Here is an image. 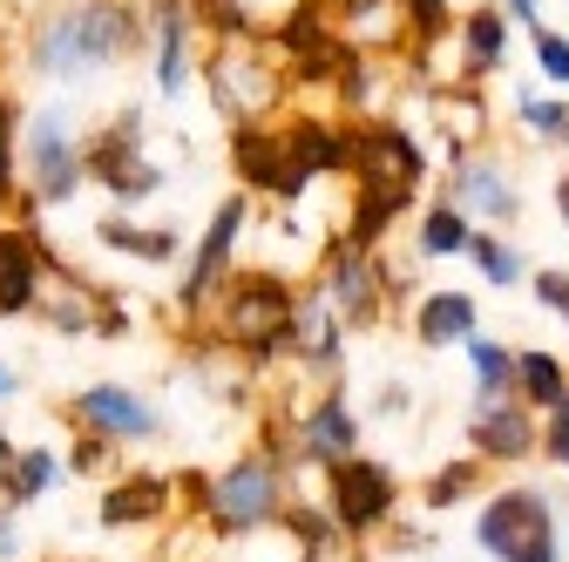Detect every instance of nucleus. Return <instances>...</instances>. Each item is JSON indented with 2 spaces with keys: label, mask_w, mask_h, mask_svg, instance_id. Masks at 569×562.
<instances>
[{
  "label": "nucleus",
  "mask_w": 569,
  "mask_h": 562,
  "mask_svg": "<svg viewBox=\"0 0 569 562\" xmlns=\"http://www.w3.org/2000/svg\"><path fill=\"white\" fill-rule=\"evenodd\" d=\"M468 535H475V549H481L488 562H562V555H569L556 495H549V488H536V481H502V488H488Z\"/></svg>",
  "instance_id": "obj_4"
},
{
  "label": "nucleus",
  "mask_w": 569,
  "mask_h": 562,
  "mask_svg": "<svg viewBox=\"0 0 569 562\" xmlns=\"http://www.w3.org/2000/svg\"><path fill=\"white\" fill-rule=\"evenodd\" d=\"M14 393H21V367H14V360H0V413L14 407Z\"/></svg>",
  "instance_id": "obj_41"
},
{
  "label": "nucleus",
  "mask_w": 569,
  "mask_h": 562,
  "mask_svg": "<svg viewBox=\"0 0 569 562\" xmlns=\"http://www.w3.org/2000/svg\"><path fill=\"white\" fill-rule=\"evenodd\" d=\"M210 102L218 116L238 122H271V102L284 96V68L258 54V41H231V48H210Z\"/></svg>",
  "instance_id": "obj_11"
},
{
  "label": "nucleus",
  "mask_w": 569,
  "mask_h": 562,
  "mask_svg": "<svg viewBox=\"0 0 569 562\" xmlns=\"http://www.w3.org/2000/svg\"><path fill=\"white\" fill-rule=\"evenodd\" d=\"M284 434H292V461L299 468H332L346 454H360V407H352L346 380H332L312 400H299L292 420H284Z\"/></svg>",
  "instance_id": "obj_14"
},
{
  "label": "nucleus",
  "mask_w": 569,
  "mask_h": 562,
  "mask_svg": "<svg viewBox=\"0 0 569 562\" xmlns=\"http://www.w3.org/2000/svg\"><path fill=\"white\" fill-rule=\"evenodd\" d=\"M529 285H536V305L569 325V271H549V264H542V271H529Z\"/></svg>",
  "instance_id": "obj_38"
},
{
  "label": "nucleus",
  "mask_w": 569,
  "mask_h": 562,
  "mask_svg": "<svg viewBox=\"0 0 569 562\" xmlns=\"http://www.w3.org/2000/svg\"><path fill=\"white\" fill-rule=\"evenodd\" d=\"M306 468L292 461V434H284V420H264V441L231 454L218 474H197L183 468L177 474V502L183 515H197L210 535L224 542H251V535H271L278 515L292 509V481Z\"/></svg>",
  "instance_id": "obj_1"
},
{
  "label": "nucleus",
  "mask_w": 569,
  "mask_h": 562,
  "mask_svg": "<svg viewBox=\"0 0 569 562\" xmlns=\"http://www.w3.org/2000/svg\"><path fill=\"white\" fill-rule=\"evenodd\" d=\"M461 434H468V448H475L481 468H522L536 454V413L516 393H475Z\"/></svg>",
  "instance_id": "obj_18"
},
{
  "label": "nucleus",
  "mask_w": 569,
  "mask_h": 562,
  "mask_svg": "<svg viewBox=\"0 0 569 562\" xmlns=\"http://www.w3.org/2000/svg\"><path fill=\"white\" fill-rule=\"evenodd\" d=\"M529 41H536V76H542V82L562 96V89H569V34H556V28H536Z\"/></svg>",
  "instance_id": "obj_37"
},
{
  "label": "nucleus",
  "mask_w": 569,
  "mask_h": 562,
  "mask_svg": "<svg viewBox=\"0 0 569 562\" xmlns=\"http://www.w3.org/2000/svg\"><path fill=\"white\" fill-rule=\"evenodd\" d=\"M116 454L122 448H109L102 434H68V448H61V474H76V481H109L116 474Z\"/></svg>",
  "instance_id": "obj_34"
},
{
  "label": "nucleus",
  "mask_w": 569,
  "mask_h": 562,
  "mask_svg": "<svg viewBox=\"0 0 569 562\" xmlns=\"http://www.w3.org/2000/svg\"><path fill=\"white\" fill-rule=\"evenodd\" d=\"M61 258L48 251L41 231H21V224H0V319H34V299L48 285V271Z\"/></svg>",
  "instance_id": "obj_19"
},
{
  "label": "nucleus",
  "mask_w": 569,
  "mask_h": 562,
  "mask_svg": "<svg viewBox=\"0 0 569 562\" xmlns=\"http://www.w3.org/2000/svg\"><path fill=\"white\" fill-rule=\"evenodd\" d=\"M448 157H455L448 197L461 203V218H468L475 231H516L529 203H522L509 163H502V157H488V150H461V143H448Z\"/></svg>",
  "instance_id": "obj_15"
},
{
  "label": "nucleus",
  "mask_w": 569,
  "mask_h": 562,
  "mask_svg": "<svg viewBox=\"0 0 569 562\" xmlns=\"http://www.w3.org/2000/svg\"><path fill=\"white\" fill-rule=\"evenodd\" d=\"M278 529L299 542V562H326L332 549H346V542H339V529H332V515H326L319 502H299V495H292V509L278 515Z\"/></svg>",
  "instance_id": "obj_31"
},
{
  "label": "nucleus",
  "mask_w": 569,
  "mask_h": 562,
  "mask_svg": "<svg viewBox=\"0 0 569 562\" xmlns=\"http://www.w3.org/2000/svg\"><path fill=\"white\" fill-rule=\"evenodd\" d=\"M400 28L413 34V48H435L455 34V8L448 0H400Z\"/></svg>",
  "instance_id": "obj_35"
},
{
  "label": "nucleus",
  "mask_w": 569,
  "mask_h": 562,
  "mask_svg": "<svg viewBox=\"0 0 569 562\" xmlns=\"http://www.w3.org/2000/svg\"><path fill=\"white\" fill-rule=\"evenodd\" d=\"M177 515H183L177 474H163V468H116L96 495V529H109V535H150Z\"/></svg>",
  "instance_id": "obj_13"
},
{
  "label": "nucleus",
  "mask_w": 569,
  "mask_h": 562,
  "mask_svg": "<svg viewBox=\"0 0 569 562\" xmlns=\"http://www.w3.org/2000/svg\"><path fill=\"white\" fill-rule=\"evenodd\" d=\"M224 157H231V177L244 183V197H271V203H306V177L292 170V157H284V136L278 122H238L224 136Z\"/></svg>",
  "instance_id": "obj_17"
},
{
  "label": "nucleus",
  "mask_w": 569,
  "mask_h": 562,
  "mask_svg": "<svg viewBox=\"0 0 569 562\" xmlns=\"http://www.w3.org/2000/svg\"><path fill=\"white\" fill-rule=\"evenodd\" d=\"M516 122L536 136L542 150H569V102L549 89H516Z\"/></svg>",
  "instance_id": "obj_30"
},
{
  "label": "nucleus",
  "mask_w": 569,
  "mask_h": 562,
  "mask_svg": "<svg viewBox=\"0 0 569 562\" xmlns=\"http://www.w3.org/2000/svg\"><path fill=\"white\" fill-rule=\"evenodd\" d=\"M413 325V345H427V353H448V345H461L468 332H481V299L468 285H427L407 312Z\"/></svg>",
  "instance_id": "obj_20"
},
{
  "label": "nucleus",
  "mask_w": 569,
  "mask_h": 562,
  "mask_svg": "<svg viewBox=\"0 0 569 562\" xmlns=\"http://www.w3.org/2000/svg\"><path fill=\"white\" fill-rule=\"evenodd\" d=\"M0 562H28V529L14 509H0Z\"/></svg>",
  "instance_id": "obj_39"
},
{
  "label": "nucleus",
  "mask_w": 569,
  "mask_h": 562,
  "mask_svg": "<svg viewBox=\"0 0 569 562\" xmlns=\"http://www.w3.org/2000/svg\"><path fill=\"white\" fill-rule=\"evenodd\" d=\"M536 454L569 474V400H556L549 413H536Z\"/></svg>",
  "instance_id": "obj_36"
},
{
  "label": "nucleus",
  "mask_w": 569,
  "mask_h": 562,
  "mask_svg": "<svg viewBox=\"0 0 569 562\" xmlns=\"http://www.w3.org/2000/svg\"><path fill=\"white\" fill-rule=\"evenodd\" d=\"M82 129L68 102H41L21 116V203L28 210H61L82 197Z\"/></svg>",
  "instance_id": "obj_7"
},
{
  "label": "nucleus",
  "mask_w": 569,
  "mask_h": 562,
  "mask_svg": "<svg viewBox=\"0 0 569 562\" xmlns=\"http://www.w3.org/2000/svg\"><path fill=\"white\" fill-rule=\"evenodd\" d=\"M54 481H61V454L54 448H14V461H8V474H0V509H34V502H48L54 495Z\"/></svg>",
  "instance_id": "obj_24"
},
{
  "label": "nucleus",
  "mask_w": 569,
  "mask_h": 562,
  "mask_svg": "<svg viewBox=\"0 0 569 562\" xmlns=\"http://www.w3.org/2000/svg\"><path fill=\"white\" fill-rule=\"evenodd\" d=\"M468 353V373H475V393H516V345L495 339V332H468L461 339Z\"/></svg>",
  "instance_id": "obj_29"
},
{
  "label": "nucleus",
  "mask_w": 569,
  "mask_h": 562,
  "mask_svg": "<svg viewBox=\"0 0 569 562\" xmlns=\"http://www.w3.org/2000/svg\"><path fill=\"white\" fill-rule=\"evenodd\" d=\"M292 312H299V292L284 285L278 271H231L210 319H218V339L258 373L271 360H292Z\"/></svg>",
  "instance_id": "obj_3"
},
{
  "label": "nucleus",
  "mask_w": 569,
  "mask_h": 562,
  "mask_svg": "<svg viewBox=\"0 0 569 562\" xmlns=\"http://www.w3.org/2000/svg\"><path fill=\"white\" fill-rule=\"evenodd\" d=\"M495 8L509 14V28H522V34H536L542 28V0H495Z\"/></svg>",
  "instance_id": "obj_40"
},
{
  "label": "nucleus",
  "mask_w": 569,
  "mask_h": 562,
  "mask_svg": "<svg viewBox=\"0 0 569 562\" xmlns=\"http://www.w3.org/2000/svg\"><path fill=\"white\" fill-rule=\"evenodd\" d=\"M481 474H488V468H481L475 454H448L435 474L420 481V509H427V515H448V509H461L468 495H481Z\"/></svg>",
  "instance_id": "obj_28"
},
{
  "label": "nucleus",
  "mask_w": 569,
  "mask_h": 562,
  "mask_svg": "<svg viewBox=\"0 0 569 562\" xmlns=\"http://www.w3.org/2000/svg\"><path fill=\"white\" fill-rule=\"evenodd\" d=\"M34 562H82V555H34Z\"/></svg>",
  "instance_id": "obj_44"
},
{
  "label": "nucleus",
  "mask_w": 569,
  "mask_h": 562,
  "mask_svg": "<svg viewBox=\"0 0 569 562\" xmlns=\"http://www.w3.org/2000/svg\"><path fill=\"white\" fill-rule=\"evenodd\" d=\"M96 244L129 258V264H177L183 258V231L177 224H142V218H129V210L96 218Z\"/></svg>",
  "instance_id": "obj_23"
},
{
  "label": "nucleus",
  "mask_w": 569,
  "mask_h": 562,
  "mask_svg": "<svg viewBox=\"0 0 569 562\" xmlns=\"http://www.w3.org/2000/svg\"><path fill=\"white\" fill-rule=\"evenodd\" d=\"M244 231H251V197L238 190V197H224L218 210H210L197 251L183 258V278H177V312L183 319H210V305H218V292H224V278L238 271Z\"/></svg>",
  "instance_id": "obj_9"
},
{
  "label": "nucleus",
  "mask_w": 569,
  "mask_h": 562,
  "mask_svg": "<svg viewBox=\"0 0 569 562\" xmlns=\"http://www.w3.org/2000/svg\"><path fill=\"white\" fill-rule=\"evenodd\" d=\"M346 177H360V183H380V190H427V150H420V136L400 129V122H346Z\"/></svg>",
  "instance_id": "obj_12"
},
{
  "label": "nucleus",
  "mask_w": 569,
  "mask_h": 562,
  "mask_svg": "<svg viewBox=\"0 0 569 562\" xmlns=\"http://www.w3.org/2000/svg\"><path fill=\"white\" fill-rule=\"evenodd\" d=\"M556 218L569 224V177H556Z\"/></svg>",
  "instance_id": "obj_42"
},
{
  "label": "nucleus",
  "mask_w": 569,
  "mask_h": 562,
  "mask_svg": "<svg viewBox=\"0 0 569 562\" xmlns=\"http://www.w3.org/2000/svg\"><path fill=\"white\" fill-rule=\"evenodd\" d=\"M142 8V54H150V76H157V96L163 102H183L190 96V76H197V14L190 0H136Z\"/></svg>",
  "instance_id": "obj_16"
},
{
  "label": "nucleus",
  "mask_w": 569,
  "mask_h": 562,
  "mask_svg": "<svg viewBox=\"0 0 569 562\" xmlns=\"http://www.w3.org/2000/svg\"><path fill=\"white\" fill-rule=\"evenodd\" d=\"M82 177L109 190L116 210H142L150 197L170 190V170L150 157V122L142 109H116L102 129H82Z\"/></svg>",
  "instance_id": "obj_6"
},
{
  "label": "nucleus",
  "mask_w": 569,
  "mask_h": 562,
  "mask_svg": "<svg viewBox=\"0 0 569 562\" xmlns=\"http://www.w3.org/2000/svg\"><path fill=\"white\" fill-rule=\"evenodd\" d=\"M68 420H76L82 434H102L109 448H150V441H163V407L142 387H129V380H89V387H76Z\"/></svg>",
  "instance_id": "obj_10"
},
{
  "label": "nucleus",
  "mask_w": 569,
  "mask_h": 562,
  "mask_svg": "<svg viewBox=\"0 0 569 562\" xmlns=\"http://www.w3.org/2000/svg\"><path fill=\"white\" fill-rule=\"evenodd\" d=\"M14 448H21V441H14L8 428H0V474H8V461H14Z\"/></svg>",
  "instance_id": "obj_43"
},
{
  "label": "nucleus",
  "mask_w": 569,
  "mask_h": 562,
  "mask_svg": "<svg viewBox=\"0 0 569 562\" xmlns=\"http://www.w3.org/2000/svg\"><path fill=\"white\" fill-rule=\"evenodd\" d=\"M468 218H461V203L448 197V190H435L420 203V224H413V258H427V264H441V258H461V244H468Z\"/></svg>",
  "instance_id": "obj_26"
},
{
  "label": "nucleus",
  "mask_w": 569,
  "mask_h": 562,
  "mask_svg": "<svg viewBox=\"0 0 569 562\" xmlns=\"http://www.w3.org/2000/svg\"><path fill=\"white\" fill-rule=\"evenodd\" d=\"M312 292L326 299V312H332L346 332H367V325H380V312L393 305V271L380 264V251H360V244L332 238L326 258H319Z\"/></svg>",
  "instance_id": "obj_8"
},
{
  "label": "nucleus",
  "mask_w": 569,
  "mask_h": 562,
  "mask_svg": "<svg viewBox=\"0 0 569 562\" xmlns=\"http://www.w3.org/2000/svg\"><path fill=\"white\" fill-rule=\"evenodd\" d=\"M284 136V157L306 183H326V177H346V122L339 116H292L278 122Z\"/></svg>",
  "instance_id": "obj_21"
},
{
  "label": "nucleus",
  "mask_w": 569,
  "mask_h": 562,
  "mask_svg": "<svg viewBox=\"0 0 569 562\" xmlns=\"http://www.w3.org/2000/svg\"><path fill=\"white\" fill-rule=\"evenodd\" d=\"M190 14H197V34H210L218 48H231V41H258L251 0H190Z\"/></svg>",
  "instance_id": "obj_32"
},
{
  "label": "nucleus",
  "mask_w": 569,
  "mask_h": 562,
  "mask_svg": "<svg viewBox=\"0 0 569 562\" xmlns=\"http://www.w3.org/2000/svg\"><path fill=\"white\" fill-rule=\"evenodd\" d=\"M455 61H461V82L502 76V61H509V14L495 8V0L455 14Z\"/></svg>",
  "instance_id": "obj_22"
},
{
  "label": "nucleus",
  "mask_w": 569,
  "mask_h": 562,
  "mask_svg": "<svg viewBox=\"0 0 569 562\" xmlns=\"http://www.w3.org/2000/svg\"><path fill=\"white\" fill-rule=\"evenodd\" d=\"M142 54V8L136 0H68L28 21L21 61L41 82H89Z\"/></svg>",
  "instance_id": "obj_2"
},
{
  "label": "nucleus",
  "mask_w": 569,
  "mask_h": 562,
  "mask_svg": "<svg viewBox=\"0 0 569 562\" xmlns=\"http://www.w3.org/2000/svg\"><path fill=\"white\" fill-rule=\"evenodd\" d=\"M319 481H326L319 509L332 515L339 542H352V549L380 542L407 515V481H400V468L380 461V454H367V448L346 454V461H332V468H319Z\"/></svg>",
  "instance_id": "obj_5"
},
{
  "label": "nucleus",
  "mask_w": 569,
  "mask_h": 562,
  "mask_svg": "<svg viewBox=\"0 0 569 562\" xmlns=\"http://www.w3.org/2000/svg\"><path fill=\"white\" fill-rule=\"evenodd\" d=\"M461 258L481 271V285H495V292H509V285H522V278H529L522 238H509V231H468Z\"/></svg>",
  "instance_id": "obj_27"
},
{
  "label": "nucleus",
  "mask_w": 569,
  "mask_h": 562,
  "mask_svg": "<svg viewBox=\"0 0 569 562\" xmlns=\"http://www.w3.org/2000/svg\"><path fill=\"white\" fill-rule=\"evenodd\" d=\"M0 203H21V102L0 89Z\"/></svg>",
  "instance_id": "obj_33"
},
{
  "label": "nucleus",
  "mask_w": 569,
  "mask_h": 562,
  "mask_svg": "<svg viewBox=\"0 0 569 562\" xmlns=\"http://www.w3.org/2000/svg\"><path fill=\"white\" fill-rule=\"evenodd\" d=\"M516 400L529 413H549L556 400H569V360L549 345H516Z\"/></svg>",
  "instance_id": "obj_25"
}]
</instances>
